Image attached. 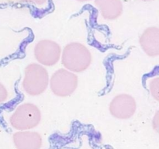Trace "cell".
Segmentation results:
<instances>
[{"instance_id": "obj_7", "label": "cell", "mask_w": 159, "mask_h": 149, "mask_svg": "<svg viewBox=\"0 0 159 149\" xmlns=\"http://www.w3.org/2000/svg\"><path fill=\"white\" fill-rule=\"evenodd\" d=\"M140 44L144 52L151 57L159 54V29L157 27L146 29L140 37Z\"/></svg>"}, {"instance_id": "obj_14", "label": "cell", "mask_w": 159, "mask_h": 149, "mask_svg": "<svg viewBox=\"0 0 159 149\" xmlns=\"http://www.w3.org/2000/svg\"><path fill=\"white\" fill-rule=\"evenodd\" d=\"M144 1H149V0H144Z\"/></svg>"}, {"instance_id": "obj_9", "label": "cell", "mask_w": 159, "mask_h": 149, "mask_svg": "<svg viewBox=\"0 0 159 149\" xmlns=\"http://www.w3.org/2000/svg\"><path fill=\"white\" fill-rule=\"evenodd\" d=\"M102 17L106 20H115L122 14L123 5L120 0H95Z\"/></svg>"}, {"instance_id": "obj_11", "label": "cell", "mask_w": 159, "mask_h": 149, "mask_svg": "<svg viewBox=\"0 0 159 149\" xmlns=\"http://www.w3.org/2000/svg\"><path fill=\"white\" fill-rule=\"evenodd\" d=\"M8 97V92L4 85L0 83V103L5 102Z\"/></svg>"}, {"instance_id": "obj_8", "label": "cell", "mask_w": 159, "mask_h": 149, "mask_svg": "<svg viewBox=\"0 0 159 149\" xmlns=\"http://www.w3.org/2000/svg\"><path fill=\"white\" fill-rule=\"evenodd\" d=\"M13 143L17 149H40L42 138L34 131H19L13 134Z\"/></svg>"}, {"instance_id": "obj_10", "label": "cell", "mask_w": 159, "mask_h": 149, "mask_svg": "<svg viewBox=\"0 0 159 149\" xmlns=\"http://www.w3.org/2000/svg\"><path fill=\"white\" fill-rule=\"evenodd\" d=\"M149 88L153 97H155L156 100H158V78H155L151 81Z\"/></svg>"}, {"instance_id": "obj_5", "label": "cell", "mask_w": 159, "mask_h": 149, "mask_svg": "<svg viewBox=\"0 0 159 149\" xmlns=\"http://www.w3.org/2000/svg\"><path fill=\"white\" fill-rule=\"evenodd\" d=\"M61 49L56 42L51 40L39 41L34 48V56L37 61L45 66H52L58 62Z\"/></svg>"}, {"instance_id": "obj_2", "label": "cell", "mask_w": 159, "mask_h": 149, "mask_svg": "<svg viewBox=\"0 0 159 149\" xmlns=\"http://www.w3.org/2000/svg\"><path fill=\"white\" fill-rule=\"evenodd\" d=\"M49 83V75L44 67L32 63L25 69L23 88L30 96H38L46 90Z\"/></svg>"}, {"instance_id": "obj_6", "label": "cell", "mask_w": 159, "mask_h": 149, "mask_svg": "<svg viewBox=\"0 0 159 149\" xmlns=\"http://www.w3.org/2000/svg\"><path fill=\"white\" fill-rule=\"evenodd\" d=\"M136 102L131 96L120 94L113 98L110 104V112L117 119H128L136 111Z\"/></svg>"}, {"instance_id": "obj_1", "label": "cell", "mask_w": 159, "mask_h": 149, "mask_svg": "<svg viewBox=\"0 0 159 149\" xmlns=\"http://www.w3.org/2000/svg\"><path fill=\"white\" fill-rule=\"evenodd\" d=\"M61 61L67 70L72 72H82L89 67L92 55L89 50L82 43H68L64 48Z\"/></svg>"}, {"instance_id": "obj_4", "label": "cell", "mask_w": 159, "mask_h": 149, "mask_svg": "<svg viewBox=\"0 0 159 149\" xmlns=\"http://www.w3.org/2000/svg\"><path fill=\"white\" fill-rule=\"evenodd\" d=\"M51 91L56 96L65 97L72 94L78 86V77L72 71L62 68L53 74L50 80Z\"/></svg>"}, {"instance_id": "obj_13", "label": "cell", "mask_w": 159, "mask_h": 149, "mask_svg": "<svg viewBox=\"0 0 159 149\" xmlns=\"http://www.w3.org/2000/svg\"><path fill=\"white\" fill-rule=\"evenodd\" d=\"M79 2H87V1H89V0H78Z\"/></svg>"}, {"instance_id": "obj_3", "label": "cell", "mask_w": 159, "mask_h": 149, "mask_svg": "<svg viewBox=\"0 0 159 149\" xmlns=\"http://www.w3.org/2000/svg\"><path fill=\"white\" fill-rule=\"evenodd\" d=\"M41 120V113L37 106L23 103L19 106L9 119L11 126L19 130H30L37 127Z\"/></svg>"}, {"instance_id": "obj_12", "label": "cell", "mask_w": 159, "mask_h": 149, "mask_svg": "<svg viewBox=\"0 0 159 149\" xmlns=\"http://www.w3.org/2000/svg\"><path fill=\"white\" fill-rule=\"evenodd\" d=\"M23 1L25 2H34L36 4L41 5L43 3H44L46 2V0H23Z\"/></svg>"}]
</instances>
